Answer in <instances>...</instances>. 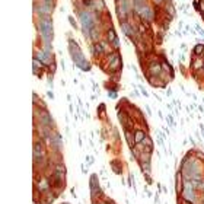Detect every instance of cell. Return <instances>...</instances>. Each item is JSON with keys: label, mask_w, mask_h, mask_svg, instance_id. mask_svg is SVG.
<instances>
[{"label": "cell", "mask_w": 204, "mask_h": 204, "mask_svg": "<svg viewBox=\"0 0 204 204\" xmlns=\"http://www.w3.org/2000/svg\"><path fill=\"white\" fill-rule=\"evenodd\" d=\"M203 66H204V57L191 54V64H190L191 71H200L203 69Z\"/></svg>", "instance_id": "6da1fadb"}, {"label": "cell", "mask_w": 204, "mask_h": 204, "mask_svg": "<svg viewBox=\"0 0 204 204\" xmlns=\"http://www.w3.org/2000/svg\"><path fill=\"white\" fill-rule=\"evenodd\" d=\"M179 197H181V198H184L185 201L192 203V204H194L195 201H198V195L195 194V191H194V190H187V188H184Z\"/></svg>", "instance_id": "7a4b0ae2"}, {"label": "cell", "mask_w": 204, "mask_h": 204, "mask_svg": "<svg viewBox=\"0 0 204 204\" xmlns=\"http://www.w3.org/2000/svg\"><path fill=\"white\" fill-rule=\"evenodd\" d=\"M133 133H134V141H136V144L137 143H141L143 139L147 136V131H144L143 128H136Z\"/></svg>", "instance_id": "3957f363"}, {"label": "cell", "mask_w": 204, "mask_h": 204, "mask_svg": "<svg viewBox=\"0 0 204 204\" xmlns=\"http://www.w3.org/2000/svg\"><path fill=\"white\" fill-rule=\"evenodd\" d=\"M117 38H118V36H117V34H115L114 26H112V25H109V26L106 28V41H108L109 44H112Z\"/></svg>", "instance_id": "277c9868"}, {"label": "cell", "mask_w": 204, "mask_h": 204, "mask_svg": "<svg viewBox=\"0 0 204 204\" xmlns=\"http://www.w3.org/2000/svg\"><path fill=\"white\" fill-rule=\"evenodd\" d=\"M140 166L143 174H150L152 172V166H150V162H140Z\"/></svg>", "instance_id": "5b68a950"}, {"label": "cell", "mask_w": 204, "mask_h": 204, "mask_svg": "<svg viewBox=\"0 0 204 204\" xmlns=\"http://www.w3.org/2000/svg\"><path fill=\"white\" fill-rule=\"evenodd\" d=\"M141 143H143V146H144V147H153V140L150 139V136H149V134L143 139V141H141Z\"/></svg>", "instance_id": "8992f818"}, {"label": "cell", "mask_w": 204, "mask_h": 204, "mask_svg": "<svg viewBox=\"0 0 204 204\" xmlns=\"http://www.w3.org/2000/svg\"><path fill=\"white\" fill-rule=\"evenodd\" d=\"M194 26H195V31H198V34H200L201 36H204V29H203V28H201V26H200L198 23H195Z\"/></svg>", "instance_id": "52a82bcc"}, {"label": "cell", "mask_w": 204, "mask_h": 204, "mask_svg": "<svg viewBox=\"0 0 204 204\" xmlns=\"http://www.w3.org/2000/svg\"><path fill=\"white\" fill-rule=\"evenodd\" d=\"M166 121L169 122V124H171V126H175V122H174V117H172L171 114H169V115L166 117Z\"/></svg>", "instance_id": "ba28073f"}, {"label": "cell", "mask_w": 204, "mask_h": 204, "mask_svg": "<svg viewBox=\"0 0 204 204\" xmlns=\"http://www.w3.org/2000/svg\"><path fill=\"white\" fill-rule=\"evenodd\" d=\"M69 21H70V23H71V26H73V28H77V23H76V21H74V18H73V16H69Z\"/></svg>", "instance_id": "9c48e42d"}, {"label": "cell", "mask_w": 204, "mask_h": 204, "mask_svg": "<svg viewBox=\"0 0 204 204\" xmlns=\"http://www.w3.org/2000/svg\"><path fill=\"white\" fill-rule=\"evenodd\" d=\"M200 192H204V181H201L200 184H198V188H197Z\"/></svg>", "instance_id": "30bf717a"}, {"label": "cell", "mask_w": 204, "mask_h": 204, "mask_svg": "<svg viewBox=\"0 0 204 204\" xmlns=\"http://www.w3.org/2000/svg\"><path fill=\"white\" fill-rule=\"evenodd\" d=\"M108 95H109V98H117V93H115V91H109V92H108Z\"/></svg>", "instance_id": "8fae6325"}, {"label": "cell", "mask_w": 204, "mask_h": 204, "mask_svg": "<svg viewBox=\"0 0 204 204\" xmlns=\"http://www.w3.org/2000/svg\"><path fill=\"white\" fill-rule=\"evenodd\" d=\"M181 48L185 51V50H187V44H181Z\"/></svg>", "instance_id": "7c38bea8"}, {"label": "cell", "mask_w": 204, "mask_h": 204, "mask_svg": "<svg viewBox=\"0 0 204 204\" xmlns=\"http://www.w3.org/2000/svg\"><path fill=\"white\" fill-rule=\"evenodd\" d=\"M166 95H168V96H171V95H172V91H171V89H168V91H166Z\"/></svg>", "instance_id": "4fadbf2b"}, {"label": "cell", "mask_w": 204, "mask_h": 204, "mask_svg": "<svg viewBox=\"0 0 204 204\" xmlns=\"http://www.w3.org/2000/svg\"><path fill=\"white\" fill-rule=\"evenodd\" d=\"M200 71H204V66H203V69H201V70H200Z\"/></svg>", "instance_id": "5bb4252c"}, {"label": "cell", "mask_w": 204, "mask_h": 204, "mask_svg": "<svg viewBox=\"0 0 204 204\" xmlns=\"http://www.w3.org/2000/svg\"><path fill=\"white\" fill-rule=\"evenodd\" d=\"M203 181H204V174H203Z\"/></svg>", "instance_id": "9a60e30c"}]
</instances>
